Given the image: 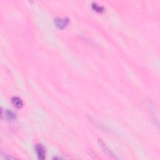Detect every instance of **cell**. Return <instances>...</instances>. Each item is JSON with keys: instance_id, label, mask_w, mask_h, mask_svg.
<instances>
[{"instance_id": "1", "label": "cell", "mask_w": 160, "mask_h": 160, "mask_svg": "<svg viewBox=\"0 0 160 160\" xmlns=\"http://www.w3.org/2000/svg\"><path fill=\"white\" fill-rule=\"evenodd\" d=\"M70 19L68 18H62L57 17L54 19L55 25L58 29H60V30H62V29H64L65 28H66L67 25H68Z\"/></svg>"}, {"instance_id": "2", "label": "cell", "mask_w": 160, "mask_h": 160, "mask_svg": "<svg viewBox=\"0 0 160 160\" xmlns=\"http://www.w3.org/2000/svg\"><path fill=\"white\" fill-rule=\"evenodd\" d=\"M35 149L38 158L40 160H44L46 158V150L45 147L41 144H36Z\"/></svg>"}, {"instance_id": "3", "label": "cell", "mask_w": 160, "mask_h": 160, "mask_svg": "<svg viewBox=\"0 0 160 160\" xmlns=\"http://www.w3.org/2000/svg\"><path fill=\"white\" fill-rule=\"evenodd\" d=\"M98 142H99V144L101 146V148H102V149L103 150V151L108 155V156L113 158H114V159H118V158L116 157L114 154L113 153V151H111V150L107 146V145H106L104 142L103 141L102 139H98Z\"/></svg>"}, {"instance_id": "4", "label": "cell", "mask_w": 160, "mask_h": 160, "mask_svg": "<svg viewBox=\"0 0 160 160\" xmlns=\"http://www.w3.org/2000/svg\"><path fill=\"white\" fill-rule=\"evenodd\" d=\"M12 104L17 108H21L23 106V100L18 96H13L11 98Z\"/></svg>"}, {"instance_id": "5", "label": "cell", "mask_w": 160, "mask_h": 160, "mask_svg": "<svg viewBox=\"0 0 160 160\" xmlns=\"http://www.w3.org/2000/svg\"><path fill=\"white\" fill-rule=\"evenodd\" d=\"M4 116L7 120L8 121H14L16 119V114H14L12 111L9 110H6L4 111V114H2L1 116Z\"/></svg>"}, {"instance_id": "6", "label": "cell", "mask_w": 160, "mask_h": 160, "mask_svg": "<svg viewBox=\"0 0 160 160\" xmlns=\"http://www.w3.org/2000/svg\"><path fill=\"white\" fill-rule=\"evenodd\" d=\"M92 8H93L95 11L98 12V13H102L104 11L105 8L102 6H100L99 4H98L96 3H93L91 4Z\"/></svg>"}, {"instance_id": "7", "label": "cell", "mask_w": 160, "mask_h": 160, "mask_svg": "<svg viewBox=\"0 0 160 160\" xmlns=\"http://www.w3.org/2000/svg\"><path fill=\"white\" fill-rule=\"evenodd\" d=\"M1 159H14V157L11 156L10 155H7L5 154H3V153H1Z\"/></svg>"}]
</instances>
